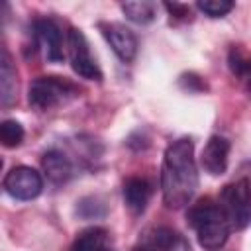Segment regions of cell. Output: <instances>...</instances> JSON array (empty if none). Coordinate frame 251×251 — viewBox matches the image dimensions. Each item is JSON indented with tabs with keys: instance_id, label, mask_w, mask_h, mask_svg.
<instances>
[{
	"instance_id": "cell-7",
	"label": "cell",
	"mask_w": 251,
	"mask_h": 251,
	"mask_svg": "<svg viewBox=\"0 0 251 251\" xmlns=\"http://www.w3.org/2000/svg\"><path fill=\"white\" fill-rule=\"evenodd\" d=\"M100 33L104 35V39L108 41V45L112 47V51L116 53V57L124 63H131L137 55L139 43L135 33L122 25V24H114V22H100L98 24Z\"/></svg>"
},
{
	"instance_id": "cell-20",
	"label": "cell",
	"mask_w": 251,
	"mask_h": 251,
	"mask_svg": "<svg viewBox=\"0 0 251 251\" xmlns=\"http://www.w3.org/2000/svg\"><path fill=\"white\" fill-rule=\"evenodd\" d=\"M165 8L175 18H186V16H190V8L184 6V4H178V2H165Z\"/></svg>"
},
{
	"instance_id": "cell-16",
	"label": "cell",
	"mask_w": 251,
	"mask_h": 251,
	"mask_svg": "<svg viewBox=\"0 0 251 251\" xmlns=\"http://www.w3.org/2000/svg\"><path fill=\"white\" fill-rule=\"evenodd\" d=\"M229 69L235 76H241V78H251V55L241 49V47H231L229 51Z\"/></svg>"
},
{
	"instance_id": "cell-6",
	"label": "cell",
	"mask_w": 251,
	"mask_h": 251,
	"mask_svg": "<svg viewBox=\"0 0 251 251\" xmlns=\"http://www.w3.org/2000/svg\"><path fill=\"white\" fill-rule=\"evenodd\" d=\"M2 186L6 194H10L16 200H33L43 190V176L27 165H18L6 173Z\"/></svg>"
},
{
	"instance_id": "cell-21",
	"label": "cell",
	"mask_w": 251,
	"mask_h": 251,
	"mask_svg": "<svg viewBox=\"0 0 251 251\" xmlns=\"http://www.w3.org/2000/svg\"><path fill=\"white\" fill-rule=\"evenodd\" d=\"M133 251H149V249H145V247H135Z\"/></svg>"
},
{
	"instance_id": "cell-11",
	"label": "cell",
	"mask_w": 251,
	"mask_h": 251,
	"mask_svg": "<svg viewBox=\"0 0 251 251\" xmlns=\"http://www.w3.org/2000/svg\"><path fill=\"white\" fill-rule=\"evenodd\" d=\"M41 167L45 176L53 184H65L73 176V163L61 149H49L41 157Z\"/></svg>"
},
{
	"instance_id": "cell-15",
	"label": "cell",
	"mask_w": 251,
	"mask_h": 251,
	"mask_svg": "<svg viewBox=\"0 0 251 251\" xmlns=\"http://www.w3.org/2000/svg\"><path fill=\"white\" fill-rule=\"evenodd\" d=\"M122 12L126 14V18L133 24L145 25L151 24L157 18V4L149 2V0H135V2H122L120 4Z\"/></svg>"
},
{
	"instance_id": "cell-1",
	"label": "cell",
	"mask_w": 251,
	"mask_h": 251,
	"mask_svg": "<svg viewBox=\"0 0 251 251\" xmlns=\"http://www.w3.org/2000/svg\"><path fill=\"white\" fill-rule=\"evenodd\" d=\"M198 188V167L194 159V141L180 137L169 143L161 167L163 202L171 210H178L194 198Z\"/></svg>"
},
{
	"instance_id": "cell-18",
	"label": "cell",
	"mask_w": 251,
	"mask_h": 251,
	"mask_svg": "<svg viewBox=\"0 0 251 251\" xmlns=\"http://www.w3.org/2000/svg\"><path fill=\"white\" fill-rule=\"evenodd\" d=\"M196 8L208 18H224L235 8V4L231 0H200Z\"/></svg>"
},
{
	"instance_id": "cell-8",
	"label": "cell",
	"mask_w": 251,
	"mask_h": 251,
	"mask_svg": "<svg viewBox=\"0 0 251 251\" xmlns=\"http://www.w3.org/2000/svg\"><path fill=\"white\" fill-rule=\"evenodd\" d=\"M33 31L45 53V59L49 63H61L65 59V47H63V31L59 24L51 18H37L33 22Z\"/></svg>"
},
{
	"instance_id": "cell-13",
	"label": "cell",
	"mask_w": 251,
	"mask_h": 251,
	"mask_svg": "<svg viewBox=\"0 0 251 251\" xmlns=\"http://www.w3.org/2000/svg\"><path fill=\"white\" fill-rule=\"evenodd\" d=\"M151 184L141 176H129L124 182V202L133 214H141L151 198Z\"/></svg>"
},
{
	"instance_id": "cell-10",
	"label": "cell",
	"mask_w": 251,
	"mask_h": 251,
	"mask_svg": "<svg viewBox=\"0 0 251 251\" xmlns=\"http://www.w3.org/2000/svg\"><path fill=\"white\" fill-rule=\"evenodd\" d=\"M227 161H229V141L222 135H212L202 149V157H200L202 169L212 176H220L226 173Z\"/></svg>"
},
{
	"instance_id": "cell-4",
	"label": "cell",
	"mask_w": 251,
	"mask_h": 251,
	"mask_svg": "<svg viewBox=\"0 0 251 251\" xmlns=\"http://www.w3.org/2000/svg\"><path fill=\"white\" fill-rule=\"evenodd\" d=\"M231 229H243L251 222V184L247 178L226 184L218 200Z\"/></svg>"
},
{
	"instance_id": "cell-2",
	"label": "cell",
	"mask_w": 251,
	"mask_h": 251,
	"mask_svg": "<svg viewBox=\"0 0 251 251\" xmlns=\"http://www.w3.org/2000/svg\"><path fill=\"white\" fill-rule=\"evenodd\" d=\"M186 222L194 229L198 243L206 251H218L226 245L231 226L220 208L218 202L212 198H200L186 210Z\"/></svg>"
},
{
	"instance_id": "cell-23",
	"label": "cell",
	"mask_w": 251,
	"mask_h": 251,
	"mask_svg": "<svg viewBox=\"0 0 251 251\" xmlns=\"http://www.w3.org/2000/svg\"><path fill=\"white\" fill-rule=\"evenodd\" d=\"M110 251H112V249H110Z\"/></svg>"
},
{
	"instance_id": "cell-19",
	"label": "cell",
	"mask_w": 251,
	"mask_h": 251,
	"mask_svg": "<svg viewBox=\"0 0 251 251\" xmlns=\"http://www.w3.org/2000/svg\"><path fill=\"white\" fill-rule=\"evenodd\" d=\"M78 206L80 208H90L82 218H100V216H104V212H106V208H104V204L96 198V196H88V198H84V200H80L78 202Z\"/></svg>"
},
{
	"instance_id": "cell-9",
	"label": "cell",
	"mask_w": 251,
	"mask_h": 251,
	"mask_svg": "<svg viewBox=\"0 0 251 251\" xmlns=\"http://www.w3.org/2000/svg\"><path fill=\"white\" fill-rule=\"evenodd\" d=\"M141 247L149 251H190L188 239L169 226L149 227L141 235Z\"/></svg>"
},
{
	"instance_id": "cell-5",
	"label": "cell",
	"mask_w": 251,
	"mask_h": 251,
	"mask_svg": "<svg viewBox=\"0 0 251 251\" xmlns=\"http://www.w3.org/2000/svg\"><path fill=\"white\" fill-rule=\"evenodd\" d=\"M67 45H69V59H71L73 71L78 76L86 78V80H98L100 82L102 80V71H100L96 59L92 57L86 35L80 29L71 27L69 35H67Z\"/></svg>"
},
{
	"instance_id": "cell-3",
	"label": "cell",
	"mask_w": 251,
	"mask_h": 251,
	"mask_svg": "<svg viewBox=\"0 0 251 251\" xmlns=\"http://www.w3.org/2000/svg\"><path fill=\"white\" fill-rule=\"evenodd\" d=\"M78 92H80V88L63 76H37L29 84L27 102L31 108L45 112V110H53L61 104H67L69 100L76 98Z\"/></svg>"
},
{
	"instance_id": "cell-14",
	"label": "cell",
	"mask_w": 251,
	"mask_h": 251,
	"mask_svg": "<svg viewBox=\"0 0 251 251\" xmlns=\"http://www.w3.org/2000/svg\"><path fill=\"white\" fill-rule=\"evenodd\" d=\"M71 251H110V235L104 227H88L76 235Z\"/></svg>"
},
{
	"instance_id": "cell-12",
	"label": "cell",
	"mask_w": 251,
	"mask_h": 251,
	"mask_svg": "<svg viewBox=\"0 0 251 251\" xmlns=\"http://www.w3.org/2000/svg\"><path fill=\"white\" fill-rule=\"evenodd\" d=\"M18 82H16V69L12 65V57L6 47L0 53V104L2 108H10L16 104Z\"/></svg>"
},
{
	"instance_id": "cell-22",
	"label": "cell",
	"mask_w": 251,
	"mask_h": 251,
	"mask_svg": "<svg viewBox=\"0 0 251 251\" xmlns=\"http://www.w3.org/2000/svg\"><path fill=\"white\" fill-rule=\"evenodd\" d=\"M249 84H251V78H249Z\"/></svg>"
},
{
	"instance_id": "cell-17",
	"label": "cell",
	"mask_w": 251,
	"mask_h": 251,
	"mask_svg": "<svg viewBox=\"0 0 251 251\" xmlns=\"http://www.w3.org/2000/svg\"><path fill=\"white\" fill-rule=\"evenodd\" d=\"M0 141L8 149L18 147L24 141V127H22V124L16 122V120H4L0 124Z\"/></svg>"
}]
</instances>
